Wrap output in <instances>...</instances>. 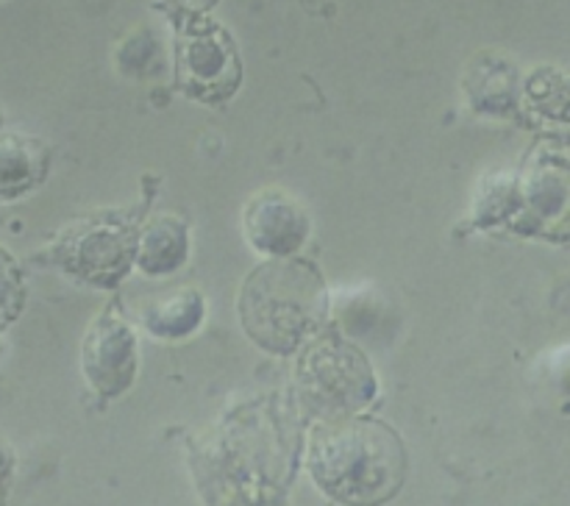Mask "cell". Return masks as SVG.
Instances as JSON below:
<instances>
[{"label":"cell","mask_w":570,"mask_h":506,"mask_svg":"<svg viewBox=\"0 0 570 506\" xmlns=\"http://www.w3.org/2000/svg\"><path fill=\"white\" fill-rule=\"evenodd\" d=\"M134 370H137V350H134L131 331L111 315H104L89 328L83 343V373L89 384L104 398H115L131 387Z\"/></svg>","instance_id":"5"},{"label":"cell","mask_w":570,"mask_h":506,"mask_svg":"<svg viewBox=\"0 0 570 506\" xmlns=\"http://www.w3.org/2000/svg\"><path fill=\"white\" fill-rule=\"evenodd\" d=\"M178 78L195 98L220 100L237 89L239 61L220 26L193 22L178 42Z\"/></svg>","instance_id":"4"},{"label":"cell","mask_w":570,"mask_h":506,"mask_svg":"<svg viewBox=\"0 0 570 506\" xmlns=\"http://www.w3.org/2000/svg\"><path fill=\"white\" fill-rule=\"evenodd\" d=\"M184 254H187V231H184V226L178 220L159 217V220H154L145 228L139 265L150 276H161V272L178 267L184 261Z\"/></svg>","instance_id":"9"},{"label":"cell","mask_w":570,"mask_h":506,"mask_svg":"<svg viewBox=\"0 0 570 506\" xmlns=\"http://www.w3.org/2000/svg\"><path fill=\"white\" fill-rule=\"evenodd\" d=\"M45 148L37 139L3 137L0 139V189L9 195L33 187L45 172Z\"/></svg>","instance_id":"8"},{"label":"cell","mask_w":570,"mask_h":506,"mask_svg":"<svg viewBox=\"0 0 570 506\" xmlns=\"http://www.w3.org/2000/svg\"><path fill=\"white\" fill-rule=\"evenodd\" d=\"M170 3L181 6V9H193V11H198V9H209V6L215 3V0H170Z\"/></svg>","instance_id":"11"},{"label":"cell","mask_w":570,"mask_h":506,"mask_svg":"<svg viewBox=\"0 0 570 506\" xmlns=\"http://www.w3.org/2000/svg\"><path fill=\"white\" fill-rule=\"evenodd\" d=\"M309 473L317 487L348 506H376L404 482V445L376 420L334 417L321 423L309 443Z\"/></svg>","instance_id":"1"},{"label":"cell","mask_w":570,"mask_h":506,"mask_svg":"<svg viewBox=\"0 0 570 506\" xmlns=\"http://www.w3.org/2000/svg\"><path fill=\"white\" fill-rule=\"evenodd\" d=\"M245 228L256 248L287 256L304 245L306 215L282 192H262L245 211Z\"/></svg>","instance_id":"6"},{"label":"cell","mask_w":570,"mask_h":506,"mask_svg":"<svg viewBox=\"0 0 570 506\" xmlns=\"http://www.w3.org/2000/svg\"><path fill=\"white\" fill-rule=\"evenodd\" d=\"M6 476H9V456H6L3 450H0V482H3Z\"/></svg>","instance_id":"12"},{"label":"cell","mask_w":570,"mask_h":506,"mask_svg":"<svg viewBox=\"0 0 570 506\" xmlns=\"http://www.w3.org/2000/svg\"><path fill=\"white\" fill-rule=\"evenodd\" d=\"M321 309V287L306 267L271 265L256 270L245 287L243 315L250 337L276 354L301 343Z\"/></svg>","instance_id":"2"},{"label":"cell","mask_w":570,"mask_h":506,"mask_svg":"<svg viewBox=\"0 0 570 506\" xmlns=\"http://www.w3.org/2000/svg\"><path fill=\"white\" fill-rule=\"evenodd\" d=\"M200 315H204V304H200L198 292L187 289V292H178L176 298L159 300V304L150 306L145 326L156 337L176 339L193 331L200 323Z\"/></svg>","instance_id":"10"},{"label":"cell","mask_w":570,"mask_h":506,"mask_svg":"<svg viewBox=\"0 0 570 506\" xmlns=\"http://www.w3.org/2000/svg\"><path fill=\"white\" fill-rule=\"evenodd\" d=\"M128 234L95 226V231L81 234V239L67 245V267L95 284H115L128 267Z\"/></svg>","instance_id":"7"},{"label":"cell","mask_w":570,"mask_h":506,"mask_svg":"<svg viewBox=\"0 0 570 506\" xmlns=\"http://www.w3.org/2000/svg\"><path fill=\"white\" fill-rule=\"evenodd\" d=\"M298 381L309 409L326 420L365 409L376 393V381L362 354L337 339H323L309 348V354L301 359Z\"/></svg>","instance_id":"3"}]
</instances>
